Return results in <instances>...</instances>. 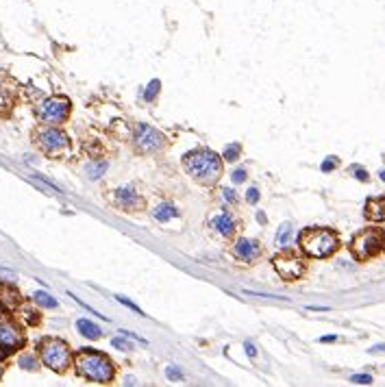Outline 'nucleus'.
Instances as JSON below:
<instances>
[{"mask_svg":"<svg viewBox=\"0 0 385 387\" xmlns=\"http://www.w3.org/2000/svg\"><path fill=\"white\" fill-rule=\"evenodd\" d=\"M22 303L20 291L16 287L0 283V311H16Z\"/></svg>","mask_w":385,"mask_h":387,"instance_id":"nucleus-13","label":"nucleus"},{"mask_svg":"<svg viewBox=\"0 0 385 387\" xmlns=\"http://www.w3.org/2000/svg\"><path fill=\"white\" fill-rule=\"evenodd\" d=\"M233 254L239 261H255L261 254V246L255 242V239H239V242L233 246Z\"/></svg>","mask_w":385,"mask_h":387,"instance_id":"nucleus-12","label":"nucleus"},{"mask_svg":"<svg viewBox=\"0 0 385 387\" xmlns=\"http://www.w3.org/2000/svg\"><path fill=\"white\" fill-rule=\"evenodd\" d=\"M20 363H22V368H26V370L35 368V359H31V357H24V359H22Z\"/></svg>","mask_w":385,"mask_h":387,"instance_id":"nucleus-31","label":"nucleus"},{"mask_svg":"<svg viewBox=\"0 0 385 387\" xmlns=\"http://www.w3.org/2000/svg\"><path fill=\"white\" fill-rule=\"evenodd\" d=\"M289 235H292V224H281V229L277 231V244H287V239H289Z\"/></svg>","mask_w":385,"mask_h":387,"instance_id":"nucleus-19","label":"nucleus"},{"mask_svg":"<svg viewBox=\"0 0 385 387\" xmlns=\"http://www.w3.org/2000/svg\"><path fill=\"white\" fill-rule=\"evenodd\" d=\"M39 355H41V361L44 366H48L50 370L55 372H65L70 366V359H72V353L65 341L61 339H44L39 344Z\"/></svg>","mask_w":385,"mask_h":387,"instance_id":"nucleus-4","label":"nucleus"},{"mask_svg":"<svg viewBox=\"0 0 385 387\" xmlns=\"http://www.w3.org/2000/svg\"><path fill=\"white\" fill-rule=\"evenodd\" d=\"M335 165H337V159H335V157L326 159V161L322 163V172H331V170H333V167H335Z\"/></svg>","mask_w":385,"mask_h":387,"instance_id":"nucleus-27","label":"nucleus"},{"mask_svg":"<svg viewBox=\"0 0 385 387\" xmlns=\"http://www.w3.org/2000/svg\"><path fill=\"white\" fill-rule=\"evenodd\" d=\"M133 142H135V150L142 152V155H150V152H157L165 146L163 135L152 126H148V124H137Z\"/></svg>","mask_w":385,"mask_h":387,"instance_id":"nucleus-8","label":"nucleus"},{"mask_svg":"<svg viewBox=\"0 0 385 387\" xmlns=\"http://www.w3.org/2000/svg\"><path fill=\"white\" fill-rule=\"evenodd\" d=\"M76 328H78V333H81L83 337H87V339H98L100 337V328L94 322H90V320H78Z\"/></svg>","mask_w":385,"mask_h":387,"instance_id":"nucleus-16","label":"nucleus"},{"mask_svg":"<svg viewBox=\"0 0 385 387\" xmlns=\"http://www.w3.org/2000/svg\"><path fill=\"white\" fill-rule=\"evenodd\" d=\"M381 246H383V235H381L379 231L368 229V231L359 233V235L353 239L351 250H353V254H355V257H357L359 261H366V259L372 257V254L379 252Z\"/></svg>","mask_w":385,"mask_h":387,"instance_id":"nucleus-7","label":"nucleus"},{"mask_svg":"<svg viewBox=\"0 0 385 387\" xmlns=\"http://www.w3.org/2000/svg\"><path fill=\"white\" fill-rule=\"evenodd\" d=\"M211 226L216 231H220L224 237H229V235H233V231H235V224H233V218H231L229 213H220V216H216L211 218Z\"/></svg>","mask_w":385,"mask_h":387,"instance_id":"nucleus-15","label":"nucleus"},{"mask_svg":"<svg viewBox=\"0 0 385 387\" xmlns=\"http://www.w3.org/2000/svg\"><path fill=\"white\" fill-rule=\"evenodd\" d=\"M168 378H170V381H181V378H183V374H181V372L174 368V366H170V368H168Z\"/></svg>","mask_w":385,"mask_h":387,"instance_id":"nucleus-26","label":"nucleus"},{"mask_svg":"<svg viewBox=\"0 0 385 387\" xmlns=\"http://www.w3.org/2000/svg\"><path fill=\"white\" fill-rule=\"evenodd\" d=\"M351 381L357 383V385H370V383H372V376H370V374H355Z\"/></svg>","mask_w":385,"mask_h":387,"instance_id":"nucleus-23","label":"nucleus"},{"mask_svg":"<svg viewBox=\"0 0 385 387\" xmlns=\"http://www.w3.org/2000/svg\"><path fill=\"white\" fill-rule=\"evenodd\" d=\"M33 300L37 303L39 307H44V309H57V307H59V303H57L50 294H46V291H35Z\"/></svg>","mask_w":385,"mask_h":387,"instance_id":"nucleus-18","label":"nucleus"},{"mask_svg":"<svg viewBox=\"0 0 385 387\" xmlns=\"http://www.w3.org/2000/svg\"><path fill=\"white\" fill-rule=\"evenodd\" d=\"M22 346H24V335H22V331L16 324L3 320L0 322V348H5L9 353V350H18Z\"/></svg>","mask_w":385,"mask_h":387,"instance_id":"nucleus-10","label":"nucleus"},{"mask_svg":"<svg viewBox=\"0 0 385 387\" xmlns=\"http://www.w3.org/2000/svg\"><path fill=\"white\" fill-rule=\"evenodd\" d=\"M244 181H246V170L244 167H239V170L233 172V183L237 185V183H244Z\"/></svg>","mask_w":385,"mask_h":387,"instance_id":"nucleus-24","label":"nucleus"},{"mask_svg":"<svg viewBox=\"0 0 385 387\" xmlns=\"http://www.w3.org/2000/svg\"><path fill=\"white\" fill-rule=\"evenodd\" d=\"M118 300H120L122 305H126V307H131V309H133L135 313H140V316H144V311L140 309V307H137V305H133V303H131V300H126V298H122V296H118Z\"/></svg>","mask_w":385,"mask_h":387,"instance_id":"nucleus-28","label":"nucleus"},{"mask_svg":"<svg viewBox=\"0 0 385 387\" xmlns=\"http://www.w3.org/2000/svg\"><path fill=\"white\" fill-rule=\"evenodd\" d=\"M35 144L41 148V152H46L48 157H63L70 152V140L68 135L59 128L53 126H44L35 131Z\"/></svg>","mask_w":385,"mask_h":387,"instance_id":"nucleus-5","label":"nucleus"},{"mask_svg":"<svg viewBox=\"0 0 385 387\" xmlns=\"http://www.w3.org/2000/svg\"><path fill=\"white\" fill-rule=\"evenodd\" d=\"M0 376H3V370H0Z\"/></svg>","mask_w":385,"mask_h":387,"instance_id":"nucleus-38","label":"nucleus"},{"mask_svg":"<svg viewBox=\"0 0 385 387\" xmlns=\"http://www.w3.org/2000/svg\"><path fill=\"white\" fill-rule=\"evenodd\" d=\"M274 264V270L283 276L285 281H294V279H301L303 272H305V264L296 257L294 252H283V254H277L272 259Z\"/></svg>","mask_w":385,"mask_h":387,"instance_id":"nucleus-9","label":"nucleus"},{"mask_svg":"<svg viewBox=\"0 0 385 387\" xmlns=\"http://www.w3.org/2000/svg\"><path fill=\"white\" fill-rule=\"evenodd\" d=\"M366 218L372 222H385V198H372L366 204Z\"/></svg>","mask_w":385,"mask_h":387,"instance_id":"nucleus-14","label":"nucleus"},{"mask_svg":"<svg viewBox=\"0 0 385 387\" xmlns=\"http://www.w3.org/2000/svg\"><path fill=\"white\" fill-rule=\"evenodd\" d=\"M5 357H7V350H5V348H0V361H3Z\"/></svg>","mask_w":385,"mask_h":387,"instance_id":"nucleus-36","label":"nucleus"},{"mask_svg":"<svg viewBox=\"0 0 385 387\" xmlns=\"http://www.w3.org/2000/svg\"><path fill=\"white\" fill-rule=\"evenodd\" d=\"M237 157H239V146H229V148L224 150V159H227V161H235Z\"/></svg>","mask_w":385,"mask_h":387,"instance_id":"nucleus-22","label":"nucleus"},{"mask_svg":"<svg viewBox=\"0 0 385 387\" xmlns=\"http://www.w3.org/2000/svg\"><path fill=\"white\" fill-rule=\"evenodd\" d=\"M111 346H115L118 350H126V348H131L129 341H124L122 337H115V339H111Z\"/></svg>","mask_w":385,"mask_h":387,"instance_id":"nucleus-25","label":"nucleus"},{"mask_svg":"<svg viewBox=\"0 0 385 387\" xmlns=\"http://www.w3.org/2000/svg\"><path fill=\"white\" fill-rule=\"evenodd\" d=\"M159 87H161V83H159L157 78H155V81H150V85H148V90L144 92V98H146L148 102H150V100H155V96H157V92H159Z\"/></svg>","mask_w":385,"mask_h":387,"instance_id":"nucleus-21","label":"nucleus"},{"mask_svg":"<svg viewBox=\"0 0 385 387\" xmlns=\"http://www.w3.org/2000/svg\"><path fill=\"white\" fill-rule=\"evenodd\" d=\"M183 165L187 174L198 183L211 185L222 174V159L211 150H194L183 157Z\"/></svg>","mask_w":385,"mask_h":387,"instance_id":"nucleus-2","label":"nucleus"},{"mask_svg":"<svg viewBox=\"0 0 385 387\" xmlns=\"http://www.w3.org/2000/svg\"><path fill=\"white\" fill-rule=\"evenodd\" d=\"M105 170H107V163H92V165H87V177L100 179L105 174Z\"/></svg>","mask_w":385,"mask_h":387,"instance_id":"nucleus-20","label":"nucleus"},{"mask_svg":"<svg viewBox=\"0 0 385 387\" xmlns=\"http://www.w3.org/2000/svg\"><path fill=\"white\" fill-rule=\"evenodd\" d=\"M74 368L76 374L90 383H111L113 378V366L109 357L98 353V350L85 348L74 357Z\"/></svg>","mask_w":385,"mask_h":387,"instance_id":"nucleus-1","label":"nucleus"},{"mask_svg":"<svg viewBox=\"0 0 385 387\" xmlns=\"http://www.w3.org/2000/svg\"><path fill=\"white\" fill-rule=\"evenodd\" d=\"M224 196H227V200L229 202H237V196H235V192H231V189H224Z\"/></svg>","mask_w":385,"mask_h":387,"instance_id":"nucleus-32","label":"nucleus"},{"mask_svg":"<svg viewBox=\"0 0 385 387\" xmlns=\"http://www.w3.org/2000/svg\"><path fill=\"white\" fill-rule=\"evenodd\" d=\"M379 177H381V179L385 181V170H381V172H379Z\"/></svg>","mask_w":385,"mask_h":387,"instance_id":"nucleus-37","label":"nucleus"},{"mask_svg":"<svg viewBox=\"0 0 385 387\" xmlns=\"http://www.w3.org/2000/svg\"><path fill=\"white\" fill-rule=\"evenodd\" d=\"M174 218H179V209H174L168 202L159 204L155 209V220H159V222H168V220H174Z\"/></svg>","mask_w":385,"mask_h":387,"instance_id":"nucleus-17","label":"nucleus"},{"mask_svg":"<svg viewBox=\"0 0 385 387\" xmlns=\"http://www.w3.org/2000/svg\"><path fill=\"white\" fill-rule=\"evenodd\" d=\"M370 353H385V346H376V348H372Z\"/></svg>","mask_w":385,"mask_h":387,"instance_id":"nucleus-35","label":"nucleus"},{"mask_svg":"<svg viewBox=\"0 0 385 387\" xmlns=\"http://www.w3.org/2000/svg\"><path fill=\"white\" fill-rule=\"evenodd\" d=\"M353 174H355V177H357L359 181H368V174H366L364 167H353Z\"/></svg>","mask_w":385,"mask_h":387,"instance_id":"nucleus-29","label":"nucleus"},{"mask_svg":"<svg viewBox=\"0 0 385 387\" xmlns=\"http://www.w3.org/2000/svg\"><path fill=\"white\" fill-rule=\"evenodd\" d=\"M113 202L118 209H133V211L142 209V204H144L142 196L137 194L133 187H120L118 192L113 194Z\"/></svg>","mask_w":385,"mask_h":387,"instance_id":"nucleus-11","label":"nucleus"},{"mask_svg":"<svg viewBox=\"0 0 385 387\" xmlns=\"http://www.w3.org/2000/svg\"><path fill=\"white\" fill-rule=\"evenodd\" d=\"M70 109H72V105H70L68 98L53 96V98L44 100L41 105H37L35 113H37V118L41 122H46V124H61V122L68 120Z\"/></svg>","mask_w":385,"mask_h":387,"instance_id":"nucleus-6","label":"nucleus"},{"mask_svg":"<svg viewBox=\"0 0 385 387\" xmlns=\"http://www.w3.org/2000/svg\"><path fill=\"white\" fill-rule=\"evenodd\" d=\"M244 346H246V355H248V357H255V355H257V350H255V346H252L250 341H246Z\"/></svg>","mask_w":385,"mask_h":387,"instance_id":"nucleus-33","label":"nucleus"},{"mask_svg":"<svg viewBox=\"0 0 385 387\" xmlns=\"http://www.w3.org/2000/svg\"><path fill=\"white\" fill-rule=\"evenodd\" d=\"M337 337H335V335H326V337H322L320 341H335Z\"/></svg>","mask_w":385,"mask_h":387,"instance_id":"nucleus-34","label":"nucleus"},{"mask_svg":"<svg viewBox=\"0 0 385 387\" xmlns=\"http://www.w3.org/2000/svg\"><path fill=\"white\" fill-rule=\"evenodd\" d=\"M301 248L305 250V254L314 259H324L337 250V235L329 229H305L298 237Z\"/></svg>","mask_w":385,"mask_h":387,"instance_id":"nucleus-3","label":"nucleus"},{"mask_svg":"<svg viewBox=\"0 0 385 387\" xmlns=\"http://www.w3.org/2000/svg\"><path fill=\"white\" fill-rule=\"evenodd\" d=\"M246 198H248V202H257L259 200V192H257L255 187H250L248 194H246Z\"/></svg>","mask_w":385,"mask_h":387,"instance_id":"nucleus-30","label":"nucleus"}]
</instances>
